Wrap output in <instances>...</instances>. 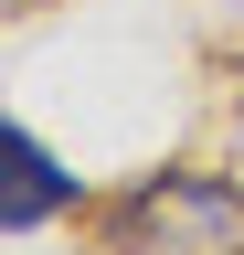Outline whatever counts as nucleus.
Returning a JSON list of instances; mask_svg holds the SVG:
<instances>
[{
  "mask_svg": "<svg viewBox=\"0 0 244 255\" xmlns=\"http://www.w3.org/2000/svg\"><path fill=\"white\" fill-rule=\"evenodd\" d=\"M117 255H244V191L223 170H160L106 213Z\"/></svg>",
  "mask_w": 244,
  "mask_h": 255,
  "instance_id": "f257e3e1",
  "label": "nucleus"
},
{
  "mask_svg": "<svg viewBox=\"0 0 244 255\" xmlns=\"http://www.w3.org/2000/svg\"><path fill=\"white\" fill-rule=\"evenodd\" d=\"M0 159H11V170H0V223H11V234H43L53 213H75V202H85L75 170L32 138V128H11V138H0Z\"/></svg>",
  "mask_w": 244,
  "mask_h": 255,
  "instance_id": "f03ea898",
  "label": "nucleus"
}]
</instances>
